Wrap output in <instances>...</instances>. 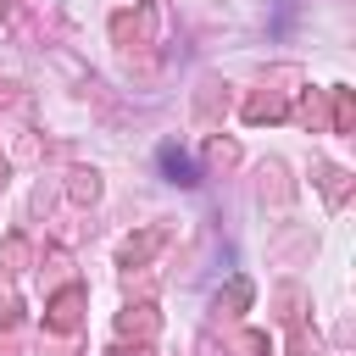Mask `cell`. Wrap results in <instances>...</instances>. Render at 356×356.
Here are the masks:
<instances>
[{
    "label": "cell",
    "instance_id": "cell-1",
    "mask_svg": "<svg viewBox=\"0 0 356 356\" xmlns=\"http://www.w3.org/2000/svg\"><path fill=\"white\" fill-rule=\"evenodd\" d=\"M161 167H167V172H178V184H195V178H189V161H184V156H178L172 145L161 150Z\"/></svg>",
    "mask_w": 356,
    "mask_h": 356
}]
</instances>
